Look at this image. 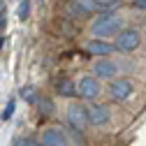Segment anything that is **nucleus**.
Wrapping results in <instances>:
<instances>
[{
  "label": "nucleus",
  "instance_id": "nucleus-8",
  "mask_svg": "<svg viewBox=\"0 0 146 146\" xmlns=\"http://www.w3.org/2000/svg\"><path fill=\"white\" fill-rule=\"evenodd\" d=\"M42 144L44 146H70L67 137L56 130V127H46V130H42Z\"/></svg>",
  "mask_w": 146,
  "mask_h": 146
},
{
  "label": "nucleus",
  "instance_id": "nucleus-11",
  "mask_svg": "<svg viewBox=\"0 0 146 146\" xmlns=\"http://www.w3.org/2000/svg\"><path fill=\"white\" fill-rule=\"evenodd\" d=\"M77 7L84 12V14H93V12H100V5L95 0H77Z\"/></svg>",
  "mask_w": 146,
  "mask_h": 146
},
{
  "label": "nucleus",
  "instance_id": "nucleus-17",
  "mask_svg": "<svg viewBox=\"0 0 146 146\" xmlns=\"http://www.w3.org/2000/svg\"><path fill=\"white\" fill-rule=\"evenodd\" d=\"M132 7L139 12H146V0H132Z\"/></svg>",
  "mask_w": 146,
  "mask_h": 146
},
{
  "label": "nucleus",
  "instance_id": "nucleus-5",
  "mask_svg": "<svg viewBox=\"0 0 146 146\" xmlns=\"http://www.w3.org/2000/svg\"><path fill=\"white\" fill-rule=\"evenodd\" d=\"M100 90H102V88H100L98 77H81L79 84H77V95L84 98V100H88V102L98 100V98H100Z\"/></svg>",
  "mask_w": 146,
  "mask_h": 146
},
{
  "label": "nucleus",
  "instance_id": "nucleus-15",
  "mask_svg": "<svg viewBox=\"0 0 146 146\" xmlns=\"http://www.w3.org/2000/svg\"><path fill=\"white\" fill-rule=\"evenodd\" d=\"M95 3L100 5V12H109V9H114L121 0H95Z\"/></svg>",
  "mask_w": 146,
  "mask_h": 146
},
{
  "label": "nucleus",
  "instance_id": "nucleus-9",
  "mask_svg": "<svg viewBox=\"0 0 146 146\" xmlns=\"http://www.w3.org/2000/svg\"><path fill=\"white\" fill-rule=\"evenodd\" d=\"M114 49H116L114 44H109V42H104V40H90V42L86 44V51L90 53V56H98V58H107Z\"/></svg>",
  "mask_w": 146,
  "mask_h": 146
},
{
  "label": "nucleus",
  "instance_id": "nucleus-12",
  "mask_svg": "<svg viewBox=\"0 0 146 146\" xmlns=\"http://www.w3.org/2000/svg\"><path fill=\"white\" fill-rule=\"evenodd\" d=\"M37 107H40V111H42L44 116H51V114H53V102L46 100V98H40V100H37Z\"/></svg>",
  "mask_w": 146,
  "mask_h": 146
},
{
  "label": "nucleus",
  "instance_id": "nucleus-2",
  "mask_svg": "<svg viewBox=\"0 0 146 146\" xmlns=\"http://www.w3.org/2000/svg\"><path fill=\"white\" fill-rule=\"evenodd\" d=\"M65 118H67V125H70L74 132H84L86 125L90 123V121H88V107H84V104H79V102L70 104Z\"/></svg>",
  "mask_w": 146,
  "mask_h": 146
},
{
  "label": "nucleus",
  "instance_id": "nucleus-3",
  "mask_svg": "<svg viewBox=\"0 0 146 146\" xmlns=\"http://www.w3.org/2000/svg\"><path fill=\"white\" fill-rule=\"evenodd\" d=\"M139 42H141L139 30H135V28H123V30L116 35L114 46H116V51H121V53H130V51H135V49L139 46Z\"/></svg>",
  "mask_w": 146,
  "mask_h": 146
},
{
  "label": "nucleus",
  "instance_id": "nucleus-13",
  "mask_svg": "<svg viewBox=\"0 0 146 146\" xmlns=\"http://www.w3.org/2000/svg\"><path fill=\"white\" fill-rule=\"evenodd\" d=\"M21 98H23V100H28V102H33V104H37V100H40V98H35V88H33V86L21 88Z\"/></svg>",
  "mask_w": 146,
  "mask_h": 146
},
{
  "label": "nucleus",
  "instance_id": "nucleus-18",
  "mask_svg": "<svg viewBox=\"0 0 146 146\" xmlns=\"http://www.w3.org/2000/svg\"><path fill=\"white\" fill-rule=\"evenodd\" d=\"M26 146H44L42 141H35V139H26Z\"/></svg>",
  "mask_w": 146,
  "mask_h": 146
},
{
  "label": "nucleus",
  "instance_id": "nucleus-10",
  "mask_svg": "<svg viewBox=\"0 0 146 146\" xmlns=\"http://www.w3.org/2000/svg\"><path fill=\"white\" fill-rule=\"evenodd\" d=\"M53 88H56V95H63V98H74V95H77V86H74V81L67 79V77H60Z\"/></svg>",
  "mask_w": 146,
  "mask_h": 146
},
{
  "label": "nucleus",
  "instance_id": "nucleus-6",
  "mask_svg": "<svg viewBox=\"0 0 146 146\" xmlns=\"http://www.w3.org/2000/svg\"><path fill=\"white\" fill-rule=\"evenodd\" d=\"M109 107L107 104H100V102H93L88 107V121H90V125H104V123H109Z\"/></svg>",
  "mask_w": 146,
  "mask_h": 146
},
{
  "label": "nucleus",
  "instance_id": "nucleus-4",
  "mask_svg": "<svg viewBox=\"0 0 146 146\" xmlns=\"http://www.w3.org/2000/svg\"><path fill=\"white\" fill-rule=\"evenodd\" d=\"M132 93H135V86H132L130 79H125V77L114 79L111 86H109V98H111L114 102H125V100H130Z\"/></svg>",
  "mask_w": 146,
  "mask_h": 146
},
{
  "label": "nucleus",
  "instance_id": "nucleus-19",
  "mask_svg": "<svg viewBox=\"0 0 146 146\" xmlns=\"http://www.w3.org/2000/svg\"><path fill=\"white\" fill-rule=\"evenodd\" d=\"M3 40H5V37H0V46H3Z\"/></svg>",
  "mask_w": 146,
  "mask_h": 146
},
{
  "label": "nucleus",
  "instance_id": "nucleus-1",
  "mask_svg": "<svg viewBox=\"0 0 146 146\" xmlns=\"http://www.w3.org/2000/svg\"><path fill=\"white\" fill-rule=\"evenodd\" d=\"M125 26V19L114 12H102L100 16H95L93 26H90V30H93V35L98 40H107V37H116V35L123 30Z\"/></svg>",
  "mask_w": 146,
  "mask_h": 146
},
{
  "label": "nucleus",
  "instance_id": "nucleus-16",
  "mask_svg": "<svg viewBox=\"0 0 146 146\" xmlns=\"http://www.w3.org/2000/svg\"><path fill=\"white\" fill-rule=\"evenodd\" d=\"M14 107H16V104H14V100H9V102H7V107H5V111H3V121H9V118L14 116Z\"/></svg>",
  "mask_w": 146,
  "mask_h": 146
},
{
  "label": "nucleus",
  "instance_id": "nucleus-14",
  "mask_svg": "<svg viewBox=\"0 0 146 146\" xmlns=\"http://www.w3.org/2000/svg\"><path fill=\"white\" fill-rule=\"evenodd\" d=\"M19 21H26L28 19V14H30V0H21V5H19Z\"/></svg>",
  "mask_w": 146,
  "mask_h": 146
},
{
  "label": "nucleus",
  "instance_id": "nucleus-7",
  "mask_svg": "<svg viewBox=\"0 0 146 146\" xmlns=\"http://www.w3.org/2000/svg\"><path fill=\"white\" fill-rule=\"evenodd\" d=\"M118 72V65L111 63L109 58H100L95 65H93V77H102V79H114Z\"/></svg>",
  "mask_w": 146,
  "mask_h": 146
}]
</instances>
